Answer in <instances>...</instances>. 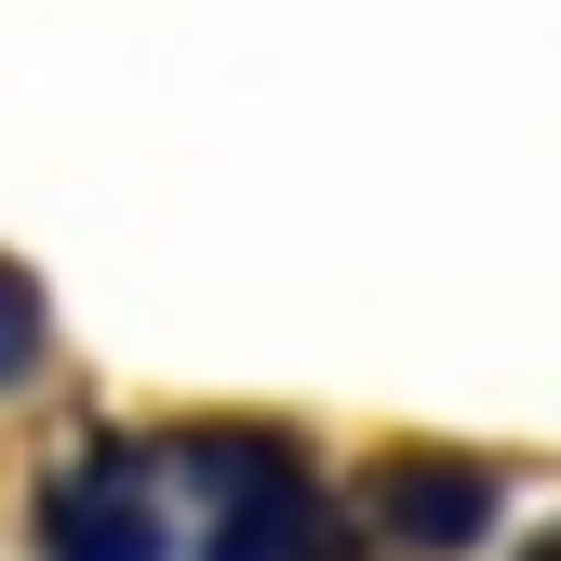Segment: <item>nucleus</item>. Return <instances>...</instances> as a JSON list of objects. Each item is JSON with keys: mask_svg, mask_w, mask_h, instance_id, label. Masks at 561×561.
<instances>
[{"mask_svg": "<svg viewBox=\"0 0 561 561\" xmlns=\"http://www.w3.org/2000/svg\"><path fill=\"white\" fill-rule=\"evenodd\" d=\"M215 561H347L334 495L308 481L295 442H215Z\"/></svg>", "mask_w": 561, "mask_h": 561, "instance_id": "1", "label": "nucleus"}, {"mask_svg": "<svg viewBox=\"0 0 561 561\" xmlns=\"http://www.w3.org/2000/svg\"><path fill=\"white\" fill-rule=\"evenodd\" d=\"M148 468L134 455H81L67 481H41V561H148Z\"/></svg>", "mask_w": 561, "mask_h": 561, "instance_id": "2", "label": "nucleus"}, {"mask_svg": "<svg viewBox=\"0 0 561 561\" xmlns=\"http://www.w3.org/2000/svg\"><path fill=\"white\" fill-rule=\"evenodd\" d=\"M375 522L401 548H481L495 535V468L481 455H388L375 468Z\"/></svg>", "mask_w": 561, "mask_h": 561, "instance_id": "3", "label": "nucleus"}, {"mask_svg": "<svg viewBox=\"0 0 561 561\" xmlns=\"http://www.w3.org/2000/svg\"><path fill=\"white\" fill-rule=\"evenodd\" d=\"M27 362H41V280L0 254V388H27Z\"/></svg>", "mask_w": 561, "mask_h": 561, "instance_id": "4", "label": "nucleus"}]
</instances>
